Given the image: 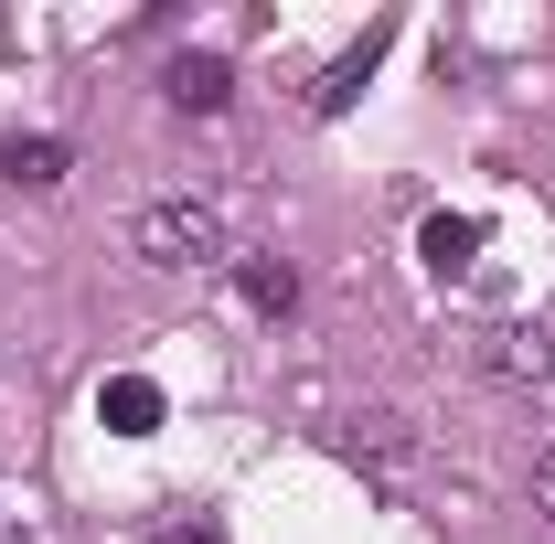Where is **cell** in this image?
I'll list each match as a JSON object with an SVG mask.
<instances>
[{
	"label": "cell",
	"instance_id": "cell-1",
	"mask_svg": "<svg viewBox=\"0 0 555 544\" xmlns=\"http://www.w3.org/2000/svg\"><path fill=\"white\" fill-rule=\"evenodd\" d=\"M129 246L150 268H224L235 257V235H224V204L214 193H160V204H139Z\"/></svg>",
	"mask_w": 555,
	"mask_h": 544
},
{
	"label": "cell",
	"instance_id": "cell-2",
	"mask_svg": "<svg viewBox=\"0 0 555 544\" xmlns=\"http://www.w3.org/2000/svg\"><path fill=\"white\" fill-rule=\"evenodd\" d=\"M385 43H396V33H385V22H374V33H363V43H343V54H332V65L310 75V118H343L352 96H363V86H374V65H385Z\"/></svg>",
	"mask_w": 555,
	"mask_h": 544
},
{
	"label": "cell",
	"instance_id": "cell-6",
	"mask_svg": "<svg viewBox=\"0 0 555 544\" xmlns=\"http://www.w3.org/2000/svg\"><path fill=\"white\" fill-rule=\"evenodd\" d=\"M160 96L193 107V118H214V107L235 96V65H224V54H171V65H160Z\"/></svg>",
	"mask_w": 555,
	"mask_h": 544
},
{
	"label": "cell",
	"instance_id": "cell-10",
	"mask_svg": "<svg viewBox=\"0 0 555 544\" xmlns=\"http://www.w3.org/2000/svg\"><path fill=\"white\" fill-rule=\"evenodd\" d=\"M150 544H214V523L182 502V513H160V523H150Z\"/></svg>",
	"mask_w": 555,
	"mask_h": 544
},
{
	"label": "cell",
	"instance_id": "cell-4",
	"mask_svg": "<svg viewBox=\"0 0 555 544\" xmlns=\"http://www.w3.org/2000/svg\"><path fill=\"white\" fill-rule=\"evenodd\" d=\"M160 416H171V396H160L150 374H107V385H96V427H107V438H160Z\"/></svg>",
	"mask_w": 555,
	"mask_h": 544
},
{
	"label": "cell",
	"instance_id": "cell-9",
	"mask_svg": "<svg viewBox=\"0 0 555 544\" xmlns=\"http://www.w3.org/2000/svg\"><path fill=\"white\" fill-rule=\"evenodd\" d=\"M352 449H374V459H406V416H352Z\"/></svg>",
	"mask_w": 555,
	"mask_h": 544
},
{
	"label": "cell",
	"instance_id": "cell-11",
	"mask_svg": "<svg viewBox=\"0 0 555 544\" xmlns=\"http://www.w3.org/2000/svg\"><path fill=\"white\" fill-rule=\"evenodd\" d=\"M0 544H33V513H22L11 491H0Z\"/></svg>",
	"mask_w": 555,
	"mask_h": 544
},
{
	"label": "cell",
	"instance_id": "cell-5",
	"mask_svg": "<svg viewBox=\"0 0 555 544\" xmlns=\"http://www.w3.org/2000/svg\"><path fill=\"white\" fill-rule=\"evenodd\" d=\"M481 246H491L481 213H427V224H416V257H427V277H470V268H481Z\"/></svg>",
	"mask_w": 555,
	"mask_h": 544
},
{
	"label": "cell",
	"instance_id": "cell-3",
	"mask_svg": "<svg viewBox=\"0 0 555 544\" xmlns=\"http://www.w3.org/2000/svg\"><path fill=\"white\" fill-rule=\"evenodd\" d=\"M481 363L502 374V385H545V374H555V341H545V321H491V332H481Z\"/></svg>",
	"mask_w": 555,
	"mask_h": 544
},
{
	"label": "cell",
	"instance_id": "cell-12",
	"mask_svg": "<svg viewBox=\"0 0 555 544\" xmlns=\"http://www.w3.org/2000/svg\"><path fill=\"white\" fill-rule=\"evenodd\" d=\"M534 502H545V523H555V449H534Z\"/></svg>",
	"mask_w": 555,
	"mask_h": 544
},
{
	"label": "cell",
	"instance_id": "cell-7",
	"mask_svg": "<svg viewBox=\"0 0 555 544\" xmlns=\"http://www.w3.org/2000/svg\"><path fill=\"white\" fill-rule=\"evenodd\" d=\"M65 171H75L65 139H43V129H33V139H0V182H11V193H54Z\"/></svg>",
	"mask_w": 555,
	"mask_h": 544
},
{
	"label": "cell",
	"instance_id": "cell-8",
	"mask_svg": "<svg viewBox=\"0 0 555 544\" xmlns=\"http://www.w3.org/2000/svg\"><path fill=\"white\" fill-rule=\"evenodd\" d=\"M235 288H246V310H299V268H288V257H278V246H246V257H235Z\"/></svg>",
	"mask_w": 555,
	"mask_h": 544
}]
</instances>
